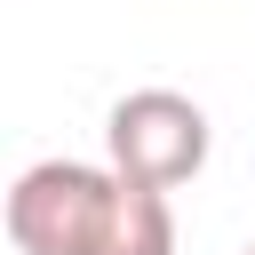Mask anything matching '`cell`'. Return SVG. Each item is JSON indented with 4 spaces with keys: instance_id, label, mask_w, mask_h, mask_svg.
I'll use <instances>...</instances> for the list:
<instances>
[{
    "instance_id": "3957f363",
    "label": "cell",
    "mask_w": 255,
    "mask_h": 255,
    "mask_svg": "<svg viewBox=\"0 0 255 255\" xmlns=\"http://www.w3.org/2000/svg\"><path fill=\"white\" fill-rule=\"evenodd\" d=\"M88 255H175V199L112 175V207H104V231Z\"/></svg>"
},
{
    "instance_id": "6da1fadb",
    "label": "cell",
    "mask_w": 255,
    "mask_h": 255,
    "mask_svg": "<svg viewBox=\"0 0 255 255\" xmlns=\"http://www.w3.org/2000/svg\"><path fill=\"white\" fill-rule=\"evenodd\" d=\"M207 112L183 96V88H128L112 112H104V167L120 183H143V191H175L207 167Z\"/></svg>"
},
{
    "instance_id": "7a4b0ae2",
    "label": "cell",
    "mask_w": 255,
    "mask_h": 255,
    "mask_svg": "<svg viewBox=\"0 0 255 255\" xmlns=\"http://www.w3.org/2000/svg\"><path fill=\"white\" fill-rule=\"evenodd\" d=\"M104 207H112V167H96V159H32L8 183L0 223H8L16 255H88L96 231H104Z\"/></svg>"
},
{
    "instance_id": "277c9868",
    "label": "cell",
    "mask_w": 255,
    "mask_h": 255,
    "mask_svg": "<svg viewBox=\"0 0 255 255\" xmlns=\"http://www.w3.org/2000/svg\"><path fill=\"white\" fill-rule=\"evenodd\" d=\"M239 255H255V247H239Z\"/></svg>"
}]
</instances>
